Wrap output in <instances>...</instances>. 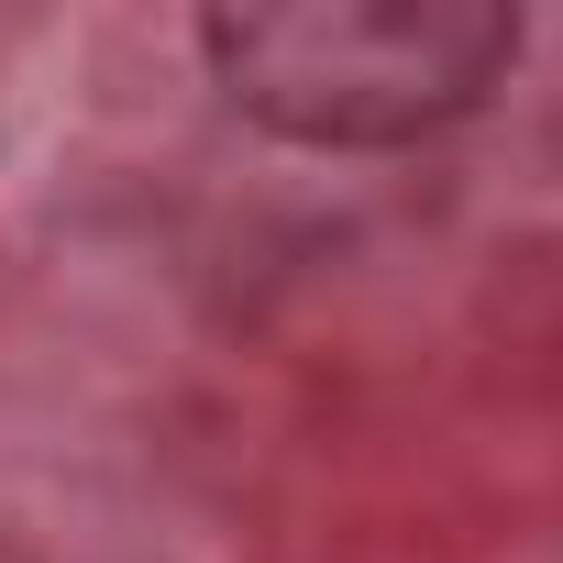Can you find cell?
<instances>
[{
  "mask_svg": "<svg viewBox=\"0 0 563 563\" xmlns=\"http://www.w3.org/2000/svg\"><path fill=\"white\" fill-rule=\"evenodd\" d=\"M199 56L243 122L376 155L486 111V89L519 56V23L486 0H276V12L199 23Z\"/></svg>",
  "mask_w": 563,
  "mask_h": 563,
  "instance_id": "cell-1",
  "label": "cell"
}]
</instances>
